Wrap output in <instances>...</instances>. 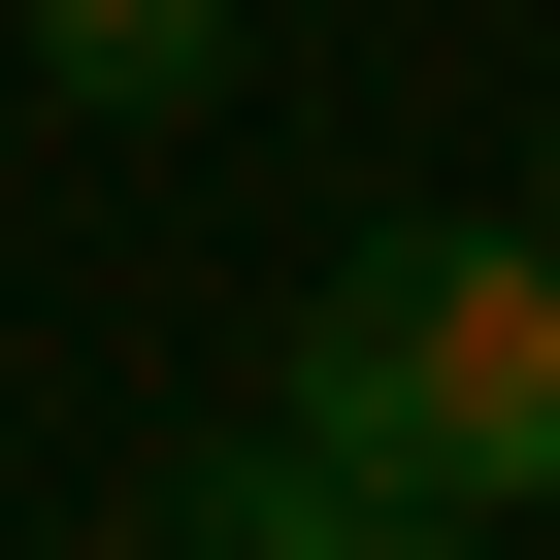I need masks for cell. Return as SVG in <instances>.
<instances>
[{
  "label": "cell",
  "instance_id": "6da1fadb",
  "mask_svg": "<svg viewBox=\"0 0 560 560\" xmlns=\"http://www.w3.org/2000/svg\"><path fill=\"white\" fill-rule=\"evenodd\" d=\"M298 429H330L363 494L527 527V494H560V231H363L330 298H298Z\"/></svg>",
  "mask_w": 560,
  "mask_h": 560
},
{
  "label": "cell",
  "instance_id": "7a4b0ae2",
  "mask_svg": "<svg viewBox=\"0 0 560 560\" xmlns=\"http://www.w3.org/2000/svg\"><path fill=\"white\" fill-rule=\"evenodd\" d=\"M198 560H494V527H462V494H363L298 396H264V429L198 462Z\"/></svg>",
  "mask_w": 560,
  "mask_h": 560
},
{
  "label": "cell",
  "instance_id": "3957f363",
  "mask_svg": "<svg viewBox=\"0 0 560 560\" xmlns=\"http://www.w3.org/2000/svg\"><path fill=\"white\" fill-rule=\"evenodd\" d=\"M34 100H100V132L231 100V0H34Z\"/></svg>",
  "mask_w": 560,
  "mask_h": 560
},
{
  "label": "cell",
  "instance_id": "277c9868",
  "mask_svg": "<svg viewBox=\"0 0 560 560\" xmlns=\"http://www.w3.org/2000/svg\"><path fill=\"white\" fill-rule=\"evenodd\" d=\"M527 231H560V132H527Z\"/></svg>",
  "mask_w": 560,
  "mask_h": 560
},
{
  "label": "cell",
  "instance_id": "5b68a950",
  "mask_svg": "<svg viewBox=\"0 0 560 560\" xmlns=\"http://www.w3.org/2000/svg\"><path fill=\"white\" fill-rule=\"evenodd\" d=\"M100 560H198V527H100Z\"/></svg>",
  "mask_w": 560,
  "mask_h": 560
}]
</instances>
